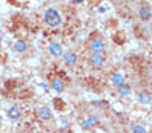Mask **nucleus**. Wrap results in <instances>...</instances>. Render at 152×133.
I'll list each match as a JSON object with an SVG mask.
<instances>
[{
	"label": "nucleus",
	"mask_w": 152,
	"mask_h": 133,
	"mask_svg": "<svg viewBox=\"0 0 152 133\" xmlns=\"http://www.w3.org/2000/svg\"><path fill=\"white\" fill-rule=\"evenodd\" d=\"M45 22L49 28H57L61 25V15L58 14V11L56 8H48L45 11Z\"/></svg>",
	"instance_id": "obj_1"
},
{
	"label": "nucleus",
	"mask_w": 152,
	"mask_h": 133,
	"mask_svg": "<svg viewBox=\"0 0 152 133\" xmlns=\"http://www.w3.org/2000/svg\"><path fill=\"white\" fill-rule=\"evenodd\" d=\"M89 49L92 52H98V54H103L104 51V41L102 38H92L89 41Z\"/></svg>",
	"instance_id": "obj_2"
},
{
	"label": "nucleus",
	"mask_w": 152,
	"mask_h": 133,
	"mask_svg": "<svg viewBox=\"0 0 152 133\" xmlns=\"http://www.w3.org/2000/svg\"><path fill=\"white\" fill-rule=\"evenodd\" d=\"M37 116H39L40 121H49L52 118V112L48 106H40L37 109Z\"/></svg>",
	"instance_id": "obj_3"
},
{
	"label": "nucleus",
	"mask_w": 152,
	"mask_h": 133,
	"mask_svg": "<svg viewBox=\"0 0 152 133\" xmlns=\"http://www.w3.org/2000/svg\"><path fill=\"white\" fill-rule=\"evenodd\" d=\"M77 54H74V52H65L63 54V63L68 66V67H74L77 64Z\"/></svg>",
	"instance_id": "obj_4"
},
{
	"label": "nucleus",
	"mask_w": 152,
	"mask_h": 133,
	"mask_svg": "<svg viewBox=\"0 0 152 133\" xmlns=\"http://www.w3.org/2000/svg\"><path fill=\"white\" fill-rule=\"evenodd\" d=\"M48 51L52 57H63V46L60 43H51L48 46Z\"/></svg>",
	"instance_id": "obj_5"
},
{
	"label": "nucleus",
	"mask_w": 152,
	"mask_h": 133,
	"mask_svg": "<svg viewBox=\"0 0 152 133\" xmlns=\"http://www.w3.org/2000/svg\"><path fill=\"white\" fill-rule=\"evenodd\" d=\"M138 15H140V19L143 22H148L151 20V17H152V9H151V6L148 5H143L138 8Z\"/></svg>",
	"instance_id": "obj_6"
},
{
	"label": "nucleus",
	"mask_w": 152,
	"mask_h": 133,
	"mask_svg": "<svg viewBox=\"0 0 152 133\" xmlns=\"http://www.w3.org/2000/svg\"><path fill=\"white\" fill-rule=\"evenodd\" d=\"M91 63H92V66H95V67H100V66H103V63H104V55L103 54H98V52H92L91 54Z\"/></svg>",
	"instance_id": "obj_7"
},
{
	"label": "nucleus",
	"mask_w": 152,
	"mask_h": 133,
	"mask_svg": "<svg viewBox=\"0 0 152 133\" xmlns=\"http://www.w3.org/2000/svg\"><path fill=\"white\" fill-rule=\"evenodd\" d=\"M8 118L11 121H19L22 118V110L17 107V106H12V107L8 109Z\"/></svg>",
	"instance_id": "obj_8"
},
{
	"label": "nucleus",
	"mask_w": 152,
	"mask_h": 133,
	"mask_svg": "<svg viewBox=\"0 0 152 133\" xmlns=\"http://www.w3.org/2000/svg\"><path fill=\"white\" fill-rule=\"evenodd\" d=\"M28 43H26L25 40H17L14 44H12V49L15 51V52H19V54H25L26 51H28Z\"/></svg>",
	"instance_id": "obj_9"
},
{
	"label": "nucleus",
	"mask_w": 152,
	"mask_h": 133,
	"mask_svg": "<svg viewBox=\"0 0 152 133\" xmlns=\"http://www.w3.org/2000/svg\"><path fill=\"white\" fill-rule=\"evenodd\" d=\"M98 124V119L94 116V115H89V116H86L85 119H83V122H82V126L85 127V129H92V127H95Z\"/></svg>",
	"instance_id": "obj_10"
},
{
	"label": "nucleus",
	"mask_w": 152,
	"mask_h": 133,
	"mask_svg": "<svg viewBox=\"0 0 152 133\" xmlns=\"http://www.w3.org/2000/svg\"><path fill=\"white\" fill-rule=\"evenodd\" d=\"M51 87L54 89L56 92H63L65 90V81L63 80H60V78H52V81H51Z\"/></svg>",
	"instance_id": "obj_11"
},
{
	"label": "nucleus",
	"mask_w": 152,
	"mask_h": 133,
	"mask_svg": "<svg viewBox=\"0 0 152 133\" xmlns=\"http://www.w3.org/2000/svg\"><path fill=\"white\" fill-rule=\"evenodd\" d=\"M117 89H118V93H120L121 96H126V95L131 93V87H129L126 83H123V84L117 86Z\"/></svg>",
	"instance_id": "obj_12"
},
{
	"label": "nucleus",
	"mask_w": 152,
	"mask_h": 133,
	"mask_svg": "<svg viewBox=\"0 0 152 133\" xmlns=\"http://www.w3.org/2000/svg\"><path fill=\"white\" fill-rule=\"evenodd\" d=\"M111 81H112L115 86H120V84L124 83V80H123V75H121V74H114V75L111 77Z\"/></svg>",
	"instance_id": "obj_13"
},
{
	"label": "nucleus",
	"mask_w": 152,
	"mask_h": 133,
	"mask_svg": "<svg viewBox=\"0 0 152 133\" xmlns=\"http://www.w3.org/2000/svg\"><path fill=\"white\" fill-rule=\"evenodd\" d=\"M138 100L141 101V103H145V104H149L152 100H151V96L148 95V93H141L140 96H138Z\"/></svg>",
	"instance_id": "obj_14"
},
{
	"label": "nucleus",
	"mask_w": 152,
	"mask_h": 133,
	"mask_svg": "<svg viewBox=\"0 0 152 133\" xmlns=\"http://www.w3.org/2000/svg\"><path fill=\"white\" fill-rule=\"evenodd\" d=\"M132 133H148V130L143 126H134L132 127Z\"/></svg>",
	"instance_id": "obj_15"
},
{
	"label": "nucleus",
	"mask_w": 152,
	"mask_h": 133,
	"mask_svg": "<svg viewBox=\"0 0 152 133\" xmlns=\"http://www.w3.org/2000/svg\"><path fill=\"white\" fill-rule=\"evenodd\" d=\"M74 2H75V3H82V2H83V0H74Z\"/></svg>",
	"instance_id": "obj_16"
}]
</instances>
